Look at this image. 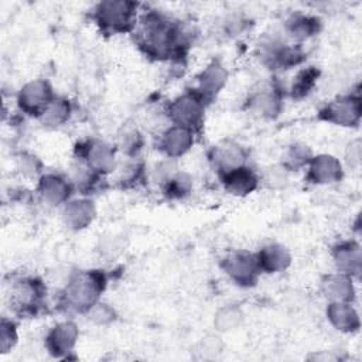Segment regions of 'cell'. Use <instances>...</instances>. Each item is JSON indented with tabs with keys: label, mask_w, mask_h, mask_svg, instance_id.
<instances>
[{
	"label": "cell",
	"mask_w": 362,
	"mask_h": 362,
	"mask_svg": "<svg viewBox=\"0 0 362 362\" xmlns=\"http://www.w3.org/2000/svg\"><path fill=\"white\" fill-rule=\"evenodd\" d=\"M361 98L348 95L341 96L320 110V119L338 126H356L361 119Z\"/></svg>",
	"instance_id": "9"
},
{
	"label": "cell",
	"mask_w": 362,
	"mask_h": 362,
	"mask_svg": "<svg viewBox=\"0 0 362 362\" xmlns=\"http://www.w3.org/2000/svg\"><path fill=\"white\" fill-rule=\"evenodd\" d=\"M219 177L225 191L235 197L249 195L259 185V177L246 164L219 173Z\"/></svg>",
	"instance_id": "14"
},
{
	"label": "cell",
	"mask_w": 362,
	"mask_h": 362,
	"mask_svg": "<svg viewBox=\"0 0 362 362\" xmlns=\"http://www.w3.org/2000/svg\"><path fill=\"white\" fill-rule=\"evenodd\" d=\"M195 132L182 126L171 124L161 133L160 148L168 158H178L184 156L194 144Z\"/></svg>",
	"instance_id": "12"
},
{
	"label": "cell",
	"mask_w": 362,
	"mask_h": 362,
	"mask_svg": "<svg viewBox=\"0 0 362 362\" xmlns=\"http://www.w3.org/2000/svg\"><path fill=\"white\" fill-rule=\"evenodd\" d=\"M197 81H198V85L197 88H194V90L199 95V98L205 103H209L226 85L228 71L225 69V66L221 64L219 59H214L197 76Z\"/></svg>",
	"instance_id": "11"
},
{
	"label": "cell",
	"mask_w": 362,
	"mask_h": 362,
	"mask_svg": "<svg viewBox=\"0 0 362 362\" xmlns=\"http://www.w3.org/2000/svg\"><path fill=\"white\" fill-rule=\"evenodd\" d=\"M106 276L100 270L78 272L72 276L62 293L64 304L78 313H86L99 301L106 287Z\"/></svg>",
	"instance_id": "2"
},
{
	"label": "cell",
	"mask_w": 362,
	"mask_h": 362,
	"mask_svg": "<svg viewBox=\"0 0 362 362\" xmlns=\"http://www.w3.org/2000/svg\"><path fill=\"white\" fill-rule=\"evenodd\" d=\"M321 290L329 301H352L355 294L351 277L342 273L325 276L321 281Z\"/></svg>",
	"instance_id": "23"
},
{
	"label": "cell",
	"mask_w": 362,
	"mask_h": 362,
	"mask_svg": "<svg viewBox=\"0 0 362 362\" xmlns=\"http://www.w3.org/2000/svg\"><path fill=\"white\" fill-rule=\"evenodd\" d=\"M311 158H313V153H311L308 146L300 144V143L291 144L287 148L286 154H284L283 168H286V170H296L297 171V170L308 165Z\"/></svg>",
	"instance_id": "27"
},
{
	"label": "cell",
	"mask_w": 362,
	"mask_h": 362,
	"mask_svg": "<svg viewBox=\"0 0 362 362\" xmlns=\"http://www.w3.org/2000/svg\"><path fill=\"white\" fill-rule=\"evenodd\" d=\"M71 103L65 98H58L49 103V106L45 109V112L41 115L40 120L42 122L44 126H51V127H58L62 126L71 116Z\"/></svg>",
	"instance_id": "25"
},
{
	"label": "cell",
	"mask_w": 362,
	"mask_h": 362,
	"mask_svg": "<svg viewBox=\"0 0 362 362\" xmlns=\"http://www.w3.org/2000/svg\"><path fill=\"white\" fill-rule=\"evenodd\" d=\"M257 263L260 272L279 273L286 270L291 263V255L288 249L280 243H272L264 246L257 255Z\"/></svg>",
	"instance_id": "21"
},
{
	"label": "cell",
	"mask_w": 362,
	"mask_h": 362,
	"mask_svg": "<svg viewBox=\"0 0 362 362\" xmlns=\"http://www.w3.org/2000/svg\"><path fill=\"white\" fill-rule=\"evenodd\" d=\"M247 107L252 113L273 119L280 115L283 109V95L274 86H264L255 90L247 99Z\"/></svg>",
	"instance_id": "15"
},
{
	"label": "cell",
	"mask_w": 362,
	"mask_h": 362,
	"mask_svg": "<svg viewBox=\"0 0 362 362\" xmlns=\"http://www.w3.org/2000/svg\"><path fill=\"white\" fill-rule=\"evenodd\" d=\"M18 339L17 327L11 320L1 318L0 322V352L7 354Z\"/></svg>",
	"instance_id": "31"
},
{
	"label": "cell",
	"mask_w": 362,
	"mask_h": 362,
	"mask_svg": "<svg viewBox=\"0 0 362 362\" xmlns=\"http://www.w3.org/2000/svg\"><path fill=\"white\" fill-rule=\"evenodd\" d=\"M139 4L127 0H106L96 4L92 18L103 34H124L136 28Z\"/></svg>",
	"instance_id": "3"
},
{
	"label": "cell",
	"mask_w": 362,
	"mask_h": 362,
	"mask_svg": "<svg viewBox=\"0 0 362 362\" xmlns=\"http://www.w3.org/2000/svg\"><path fill=\"white\" fill-rule=\"evenodd\" d=\"M205 106L206 103L194 89H191L167 105L165 116L173 124L197 132L202 127Z\"/></svg>",
	"instance_id": "4"
},
{
	"label": "cell",
	"mask_w": 362,
	"mask_h": 362,
	"mask_svg": "<svg viewBox=\"0 0 362 362\" xmlns=\"http://www.w3.org/2000/svg\"><path fill=\"white\" fill-rule=\"evenodd\" d=\"M79 331L72 321H64L57 324L45 338V346L52 356L61 358L69 354L78 339Z\"/></svg>",
	"instance_id": "16"
},
{
	"label": "cell",
	"mask_w": 362,
	"mask_h": 362,
	"mask_svg": "<svg viewBox=\"0 0 362 362\" xmlns=\"http://www.w3.org/2000/svg\"><path fill=\"white\" fill-rule=\"evenodd\" d=\"M260 61L270 69H287L298 65L304 58L298 45H288L277 37L266 38L259 45Z\"/></svg>",
	"instance_id": "5"
},
{
	"label": "cell",
	"mask_w": 362,
	"mask_h": 362,
	"mask_svg": "<svg viewBox=\"0 0 362 362\" xmlns=\"http://www.w3.org/2000/svg\"><path fill=\"white\" fill-rule=\"evenodd\" d=\"M79 161H83L93 173L103 175L115 170V148L102 140L92 139L82 141L75 148Z\"/></svg>",
	"instance_id": "6"
},
{
	"label": "cell",
	"mask_w": 362,
	"mask_h": 362,
	"mask_svg": "<svg viewBox=\"0 0 362 362\" xmlns=\"http://www.w3.org/2000/svg\"><path fill=\"white\" fill-rule=\"evenodd\" d=\"M38 194L49 205L66 204L74 191V184L59 174H45L38 181Z\"/></svg>",
	"instance_id": "17"
},
{
	"label": "cell",
	"mask_w": 362,
	"mask_h": 362,
	"mask_svg": "<svg viewBox=\"0 0 362 362\" xmlns=\"http://www.w3.org/2000/svg\"><path fill=\"white\" fill-rule=\"evenodd\" d=\"M134 30L140 49L156 61L182 58L189 45L181 24L156 10L147 11Z\"/></svg>",
	"instance_id": "1"
},
{
	"label": "cell",
	"mask_w": 362,
	"mask_h": 362,
	"mask_svg": "<svg viewBox=\"0 0 362 362\" xmlns=\"http://www.w3.org/2000/svg\"><path fill=\"white\" fill-rule=\"evenodd\" d=\"M96 215L95 205L90 199H74L65 204L62 218L64 223L74 230H79L92 223Z\"/></svg>",
	"instance_id": "20"
},
{
	"label": "cell",
	"mask_w": 362,
	"mask_h": 362,
	"mask_svg": "<svg viewBox=\"0 0 362 362\" xmlns=\"http://www.w3.org/2000/svg\"><path fill=\"white\" fill-rule=\"evenodd\" d=\"M334 262L338 269V273L346 274L349 277L359 276L362 267L361 247L356 242H342L337 245L332 250Z\"/></svg>",
	"instance_id": "19"
},
{
	"label": "cell",
	"mask_w": 362,
	"mask_h": 362,
	"mask_svg": "<svg viewBox=\"0 0 362 362\" xmlns=\"http://www.w3.org/2000/svg\"><path fill=\"white\" fill-rule=\"evenodd\" d=\"M86 315L89 320H92L96 324H109L112 321H115L116 318V313L112 307H109L105 303L98 301L96 304H93L88 311Z\"/></svg>",
	"instance_id": "33"
},
{
	"label": "cell",
	"mask_w": 362,
	"mask_h": 362,
	"mask_svg": "<svg viewBox=\"0 0 362 362\" xmlns=\"http://www.w3.org/2000/svg\"><path fill=\"white\" fill-rule=\"evenodd\" d=\"M54 99L55 95L48 81L33 79L20 89L17 103L24 113L40 119Z\"/></svg>",
	"instance_id": "7"
},
{
	"label": "cell",
	"mask_w": 362,
	"mask_h": 362,
	"mask_svg": "<svg viewBox=\"0 0 362 362\" xmlns=\"http://www.w3.org/2000/svg\"><path fill=\"white\" fill-rule=\"evenodd\" d=\"M164 194L168 198H182L189 194L192 188V180L187 173H175L168 181L163 184Z\"/></svg>",
	"instance_id": "29"
},
{
	"label": "cell",
	"mask_w": 362,
	"mask_h": 362,
	"mask_svg": "<svg viewBox=\"0 0 362 362\" xmlns=\"http://www.w3.org/2000/svg\"><path fill=\"white\" fill-rule=\"evenodd\" d=\"M342 178V165L331 154H320L308 164L307 180L313 184H332Z\"/></svg>",
	"instance_id": "18"
},
{
	"label": "cell",
	"mask_w": 362,
	"mask_h": 362,
	"mask_svg": "<svg viewBox=\"0 0 362 362\" xmlns=\"http://www.w3.org/2000/svg\"><path fill=\"white\" fill-rule=\"evenodd\" d=\"M222 351V341L216 335H208L201 339V342L197 345V354L199 358L204 359H214L216 358Z\"/></svg>",
	"instance_id": "32"
},
{
	"label": "cell",
	"mask_w": 362,
	"mask_h": 362,
	"mask_svg": "<svg viewBox=\"0 0 362 362\" xmlns=\"http://www.w3.org/2000/svg\"><path fill=\"white\" fill-rule=\"evenodd\" d=\"M346 160L352 165L359 164V161H361V144H359L358 140L349 144L348 151H346Z\"/></svg>",
	"instance_id": "34"
},
{
	"label": "cell",
	"mask_w": 362,
	"mask_h": 362,
	"mask_svg": "<svg viewBox=\"0 0 362 362\" xmlns=\"http://www.w3.org/2000/svg\"><path fill=\"white\" fill-rule=\"evenodd\" d=\"M321 28L320 18L307 14H294L286 23L287 34L297 42L305 41L315 35Z\"/></svg>",
	"instance_id": "24"
},
{
	"label": "cell",
	"mask_w": 362,
	"mask_h": 362,
	"mask_svg": "<svg viewBox=\"0 0 362 362\" xmlns=\"http://www.w3.org/2000/svg\"><path fill=\"white\" fill-rule=\"evenodd\" d=\"M143 147L141 133L132 126L123 127L119 133V148L127 156H136Z\"/></svg>",
	"instance_id": "30"
},
{
	"label": "cell",
	"mask_w": 362,
	"mask_h": 362,
	"mask_svg": "<svg viewBox=\"0 0 362 362\" xmlns=\"http://www.w3.org/2000/svg\"><path fill=\"white\" fill-rule=\"evenodd\" d=\"M327 317L329 322L342 332H354L359 328V317L351 301H329Z\"/></svg>",
	"instance_id": "22"
},
{
	"label": "cell",
	"mask_w": 362,
	"mask_h": 362,
	"mask_svg": "<svg viewBox=\"0 0 362 362\" xmlns=\"http://www.w3.org/2000/svg\"><path fill=\"white\" fill-rule=\"evenodd\" d=\"M209 161L218 170V173H223L240 165L246 164L247 151L239 143L235 141H222L214 146L209 150Z\"/></svg>",
	"instance_id": "13"
},
{
	"label": "cell",
	"mask_w": 362,
	"mask_h": 362,
	"mask_svg": "<svg viewBox=\"0 0 362 362\" xmlns=\"http://www.w3.org/2000/svg\"><path fill=\"white\" fill-rule=\"evenodd\" d=\"M318 76H320V71L315 66H308V68L301 69L293 81V85L290 89L291 98L301 99V98L307 96L313 90Z\"/></svg>",
	"instance_id": "26"
},
{
	"label": "cell",
	"mask_w": 362,
	"mask_h": 362,
	"mask_svg": "<svg viewBox=\"0 0 362 362\" xmlns=\"http://www.w3.org/2000/svg\"><path fill=\"white\" fill-rule=\"evenodd\" d=\"M45 287L40 279L24 277L17 280L11 287V301L23 313H35L45 296Z\"/></svg>",
	"instance_id": "10"
},
{
	"label": "cell",
	"mask_w": 362,
	"mask_h": 362,
	"mask_svg": "<svg viewBox=\"0 0 362 362\" xmlns=\"http://www.w3.org/2000/svg\"><path fill=\"white\" fill-rule=\"evenodd\" d=\"M242 321H243V313L240 311V308H238L235 305H228V307L221 308L215 314L214 325L218 331L226 332V331H232V329L240 327Z\"/></svg>",
	"instance_id": "28"
},
{
	"label": "cell",
	"mask_w": 362,
	"mask_h": 362,
	"mask_svg": "<svg viewBox=\"0 0 362 362\" xmlns=\"http://www.w3.org/2000/svg\"><path fill=\"white\" fill-rule=\"evenodd\" d=\"M222 270L239 286L250 287L253 286L260 272L256 255L247 252H232L221 262Z\"/></svg>",
	"instance_id": "8"
}]
</instances>
